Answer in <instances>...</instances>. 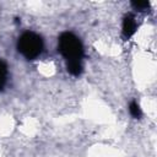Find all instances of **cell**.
Here are the masks:
<instances>
[{
    "label": "cell",
    "instance_id": "6da1fadb",
    "mask_svg": "<svg viewBox=\"0 0 157 157\" xmlns=\"http://www.w3.org/2000/svg\"><path fill=\"white\" fill-rule=\"evenodd\" d=\"M58 50L66 59V61L80 60L83 55V45L78 37L71 32H64L58 39Z\"/></svg>",
    "mask_w": 157,
    "mask_h": 157
},
{
    "label": "cell",
    "instance_id": "52a82bcc",
    "mask_svg": "<svg viewBox=\"0 0 157 157\" xmlns=\"http://www.w3.org/2000/svg\"><path fill=\"white\" fill-rule=\"evenodd\" d=\"M129 112H130V114H131L134 118H136V119H139V118L142 115L141 108H140V105L137 104V102H135V101L130 102V104H129Z\"/></svg>",
    "mask_w": 157,
    "mask_h": 157
},
{
    "label": "cell",
    "instance_id": "277c9868",
    "mask_svg": "<svg viewBox=\"0 0 157 157\" xmlns=\"http://www.w3.org/2000/svg\"><path fill=\"white\" fill-rule=\"evenodd\" d=\"M66 69H67V72L71 74L72 76H80L82 72V64L80 60L66 61Z\"/></svg>",
    "mask_w": 157,
    "mask_h": 157
},
{
    "label": "cell",
    "instance_id": "7a4b0ae2",
    "mask_svg": "<svg viewBox=\"0 0 157 157\" xmlns=\"http://www.w3.org/2000/svg\"><path fill=\"white\" fill-rule=\"evenodd\" d=\"M17 50L27 60L38 58L43 50V39L39 34L27 31L22 33L17 40Z\"/></svg>",
    "mask_w": 157,
    "mask_h": 157
},
{
    "label": "cell",
    "instance_id": "5b68a950",
    "mask_svg": "<svg viewBox=\"0 0 157 157\" xmlns=\"http://www.w3.org/2000/svg\"><path fill=\"white\" fill-rule=\"evenodd\" d=\"M7 75H9L7 65H6V63L4 60H0V91H2L5 85H6Z\"/></svg>",
    "mask_w": 157,
    "mask_h": 157
},
{
    "label": "cell",
    "instance_id": "8992f818",
    "mask_svg": "<svg viewBox=\"0 0 157 157\" xmlns=\"http://www.w3.org/2000/svg\"><path fill=\"white\" fill-rule=\"evenodd\" d=\"M131 6L137 11H146L150 9V1H146V0L131 1Z\"/></svg>",
    "mask_w": 157,
    "mask_h": 157
},
{
    "label": "cell",
    "instance_id": "3957f363",
    "mask_svg": "<svg viewBox=\"0 0 157 157\" xmlns=\"http://www.w3.org/2000/svg\"><path fill=\"white\" fill-rule=\"evenodd\" d=\"M137 29V25H136V21H135V17L131 16V15H126L123 20V28H121V32H123V36L124 38H130Z\"/></svg>",
    "mask_w": 157,
    "mask_h": 157
}]
</instances>
